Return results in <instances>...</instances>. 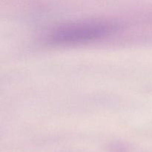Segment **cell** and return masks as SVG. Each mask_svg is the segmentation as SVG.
Returning <instances> with one entry per match:
<instances>
[{
	"instance_id": "6da1fadb",
	"label": "cell",
	"mask_w": 152,
	"mask_h": 152,
	"mask_svg": "<svg viewBox=\"0 0 152 152\" xmlns=\"http://www.w3.org/2000/svg\"><path fill=\"white\" fill-rule=\"evenodd\" d=\"M119 28L120 24L107 20L77 22L56 28L48 39L53 44H80L102 39L114 33Z\"/></svg>"
}]
</instances>
